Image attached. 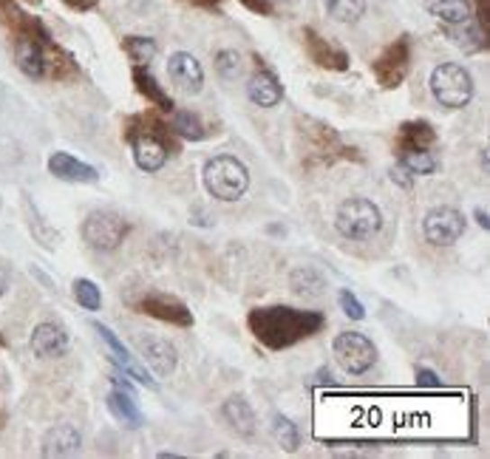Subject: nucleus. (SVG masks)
Masks as SVG:
<instances>
[{
	"mask_svg": "<svg viewBox=\"0 0 490 459\" xmlns=\"http://www.w3.org/2000/svg\"><path fill=\"white\" fill-rule=\"evenodd\" d=\"M247 327L264 349L284 352L298 343L323 332L326 318L315 310H295V306H256L247 315Z\"/></svg>",
	"mask_w": 490,
	"mask_h": 459,
	"instance_id": "nucleus-1",
	"label": "nucleus"
},
{
	"mask_svg": "<svg viewBox=\"0 0 490 459\" xmlns=\"http://www.w3.org/2000/svg\"><path fill=\"white\" fill-rule=\"evenodd\" d=\"M14 63L29 80H68L80 74L74 57L51 40L49 29L29 17L21 32H14Z\"/></svg>",
	"mask_w": 490,
	"mask_h": 459,
	"instance_id": "nucleus-2",
	"label": "nucleus"
},
{
	"mask_svg": "<svg viewBox=\"0 0 490 459\" xmlns=\"http://www.w3.org/2000/svg\"><path fill=\"white\" fill-rule=\"evenodd\" d=\"M204 187L213 199L219 202H239L247 187H250V170L239 157H230V153H219V157L207 159L204 165Z\"/></svg>",
	"mask_w": 490,
	"mask_h": 459,
	"instance_id": "nucleus-3",
	"label": "nucleus"
},
{
	"mask_svg": "<svg viewBox=\"0 0 490 459\" xmlns=\"http://www.w3.org/2000/svg\"><path fill=\"white\" fill-rule=\"evenodd\" d=\"M335 227L343 238H351V241H363V238H371L380 233L383 227V213L380 207L371 202V199H363V196H351L346 199L338 213H335Z\"/></svg>",
	"mask_w": 490,
	"mask_h": 459,
	"instance_id": "nucleus-4",
	"label": "nucleus"
},
{
	"mask_svg": "<svg viewBox=\"0 0 490 459\" xmlns=\"http://www.w3.org/2000/svg\"><path fill=\"white\" fill-rule=\"evenodd\" d=\"M431 94L445 108H465L474 100V76L459 63H442L431 74Z\"/></svg>",
	"mask_w": 490,
	"mask_h": 459,
	"instance_id": "nucleus-5",
	"label": "nucleus"
},
{
	"mask_svg": "<svg viewBox=\"0 0 490 459\" xmlns=\"http://www.w3.org/2000/svg\"><path fill=\"white\" fill-rule=\"evenodd\" d=\"M128 221L113 213V210H94V213L86 216L80 233H83V241L91 247L96 253H113L120 250V244L125 241L128 236Z\"/></svg>",
	"mask_w": 490,
	"mask_h": 459,
	"instance_id": "nucleus-6",
	"label": "nucleus"
},
{
	"mask_svg": "<svg viewBox=\"0 0 490 459\" xmlns=\"http://www.w3.org/2000/svg\"><path fill=\"white\" fill-rule=\"evenodd\" d=\"M312 128H306V137H309V159L306 165L309 167H318V165H335L340 159H355V162H363V157L358 153V148H349L340 133L326 125V122H315L309 120Z\"/></svg>",
	"mask_w": 490,
	"mask_h": 459,
	"instance_id": "nucleus-7",
	"label": "nucleus"
},
{
	"mask_svg": "<svg viewBox=\"0 0 490 459\" xmlns=\"http://www.w3.org/2000/svg\"><path fill=\"white\" fill-rule=\"evenodd\" d=\"M331 355L346 374H366L377 363V346L363 332H340L331 340Z\"/></svg>",
	"mask_w": 490,
	"mask_h": 459,
	"instance_id": "nucleus-8",
	"label": "nucleus"
},
{
	"mask_svg": "<svg viewBox=\"0 0 490 459\" xmlns=\"http://www.w3.org/2000/svg\"><path fill=\"white\" fill-rule=\"evenodd\" d=\"M408 68H411V37L408 34L397 37L395 43H388L377 54V60L371 63V74H375L380 88H400L408 76Z\"/></svg>",
	"mask_w": 490,
	"mask_h": 459,
	"instance_id": "nucleus-9",
	"label": "nucleus"
},
{
	"mask_svg": "<svg viewBox=\"0 0 490 459\" xmlns=\"http://www.w3.org/2000/svg\"><path fill=\"white\" fill-rule=\"evenodd\" d=\"M465 224H467V219L459 213L457 207L442 204V207H434L425 213L422 236L428 244H434V247H450L465 236Z\"/></svg>",
	"mask_w": 490,
	"mask_h": 459,
	"instance_id": "nucleus-10",
	"label": "nucleus"
},
{
	"mask_svg": "<svg viewBox=\"0 0 490 459\" xmlns=\"http://www.w3.org/2000/svg\"><path fill=\"white\" fill-rule=\"evenodd\" d=\"M133 306H136V312H142L148 318H156V320H162V323H170V327H182V329L193 327V312L187 310V303L182 298H176V295L145 292Z\"/></svg>",
	"mask_w": 490,
	"mask_h": 459,
	"instance_id": "nucleus-11",
	"label": "nucleus"
},
{
	"mask_svg": "<svg viewBox=\"0 0 490 459\" xmlns=\"http://www.w3.org/2000/svg\"><path fill=\"white\" fill-rule=\"evenodd\" d=\"M91 327L96 329V335H100V338L105 340V346L111 349V360H113L116 366H120L128 377H133L136 382H142V386H148V389H159V382H156V380L148 374V369L128 352L125 343H122L120 338H116L108 327H103V323H91Z\"/></svg>",
	"mask_w": 490,
	"mask_h": 459,
	"instance_id": "nucleus-12",
	"label": "nucleus"
},
{
	"mask_svg": "<svg viewBox=\"0 0 490 459\" xmlns=\"http://www.w3.org/2000/svg\"><path fill=\"white\" fill-rule=\"evenodd\" d=\"M168 74H170L173 86L179 88L182 94H187V97H193V94H199L204 88V68H202V63L195 60L190 51L170 54Z\"/></svg>",
	"mask_w": 490,
	"mask_h": 459,
	"instance_id": "nucleus-13",
	"label": "nucleus"
},
{
	"mask_svg": "<svg viewBox=\"0 0 490 459\" xmlns=\"http://www.w3.org/2000/svg\"><path fill=\"white\" fill-rule=\"evenodd\" d=\"M304 46H306L309 60L321 68H326V71H346L351 66L346 49L329 43L326 37H321L315 29H309V26L304 29Z\"/></svg>",
	"mask_w": 490,
	"mask_h": 459,
	"instance_id": "nucleus-14",
	"label": "nucleus"
},
{
	"mask_svg": "<svg viewBox=\"0 0 490 459\" xmlns=\"http://www.w3.org/2000/svg\"><path fill=\"white\" fill-rule=\"evenodd\" d=\"M49 174L60 182H71V184H96L100 182V170L94 165L71 157L66 150H54L49 157Z\"/></svg>",
	"mask_w": 490,
	"mask_h": 459,
	"instance_id": "nucleus-15",
	"label": "nucleus"
},
{
	"mask_svg": "<svg viewBox=\"0 0 490 459\" xmlns=\"http://www.w3.org/2000/svg\"><path fill=\"white\" fill-rule=\"evenodd\" d=\"M68 332L66 327H60V323H37L32 338H29V346L34 352V357L41 360H54V357H63L68 352Z\"/></svg>",
	"mask_w": 490,
	"mask_h": 459,
	"instance_id": "nucleus-16",
	"label": "nucleus"
},
{
	"mask_svg": "<svg viewBox=\"0 0 490 459\" xmlns=\"http://www.w3.org/2000/svg\"><path fill=\"white\" fill-rule=\"evenodd\" d=\"M83 451V434L74 423H57L43 434V443H41V454L46 459L54 456H77Z\"/></svg>",
	"mask_w": 490,
	"mask_h": 459,
	"instance_id": "nucleus-17",
	"label": "nucleus"
},
{
	"mask_svg": "<svg viewBox=\"0 0 490 459\" xmlns=\"http://www.w3.org/2000/svg\"><path fill=\"white\" fill-rule=\"evenodd\" d=\"M140 352L156 377H170L176 366H179V355L162 338H140Z\"/></svg>",
	"mask_w": 490,
	"mask_h": 459,
	"instance_id": "nucleus-18",
	"label": "nucleus"
},
{
	"mask_svg": "<svg viewBox=\"0 0 490 459\" xmlns=\"http://www.w3.org/2000/svg\"><path fill=\"white\" fill-rule=\"evenodd\" d=\"M247 97L259 108H276L284 100V86L276 76V71L259 66V71L252 74L250 83H247Z\"/></svg>",
	"mask_w": 490,
	"mask_h": 459,
	"instance_id": "nucleus-19",
	"label": "nucleus"
},
{
	"mask_svg": "<svg viewBox=\"0 0 490 459\" xmlns=\"http://www.w3.org/2000/svg\"><path fill=\"white\" fill-rule=\"evenodd\" d=\"M222 417H224V423L230 426V431L244 436V439L256 436V431H259V417H256V411H252V406L247 403L244 397H239V394L224 400Z\"/></svg>",
	"mask_w": 490,
	"mask_h": 459,
	"instance_id": "nucleus-20",
	"label": "nucleus"
},
{
	"mask_svg": "<svg viewBox=\"0 0 490 459\" xmlns=\"http://www.w3.org/2000/svg\"><path fill=\"white\" fill-rule=\"evenodd\" d=\"M131 76H133V86H136V91H140L142 97L148 100V105L159 108L162 113H170V111L176 108L173 97H170V94L162 88V83L156 80V76H153V74H150L145 66H133Z\"/></svg>",
	"mask_w": 490,
	"mask_h": 459,
	"instance_id": "nucleus-21",
	"label": "nucleus"
},
{
	"mask_svg": "<svg viewBox=\"0 0 490 459\" xmlns=\"http://www.w3.org/2000/svg\"><path fill=\"white\" fill-rule=\"evenodd\" d=\"M105 406H108L111 417H113L120 426H125V428H131V431L142 428L145 414L140 411V406H136V397H133V394L113 389V392H108V397H105Z\"/></svg>",
	"mask_w": 490,
	"mask_h": 459,
	"instance_id": "nucleus-22",
	"label": "nucleus"
},
{
	"mask_svg": "<svg viewBox=\"0 0 490 459\" xmlns=\"http://www.w3.org/2000/svg\"><path fill=\"white\" fill-rule=\"evenodd\" d=\"M437 142V130L428 120H411V122H403L400 130H397V145H395V153L400 150H417V148H431Z\"/></svg>",
	"mask_w": 490,
	"mask_h": 459,
	"instance_id": "nucleus-23",
	"label": "nucleus"
},
{
	"mask_svg": "<svg viewBox=\"0 0 490 459\" xmlns=\"http://www.w3.org/2000/svg\"><path fill=\"white\" fill-rule=\"evenodd\" d=\"M445 37L465 54H476V51L487 49V34L476 26L474 17L465 23H450V26L445 23Z\"/></svg>",
	"mask_w": 490,
	"mask_h": 459,
	"instance_id": "nucleus-24",
	"label": "nucleus"
},
{
	"mask_svg": "<svg viewBox=\"0 0 490 459\" xmlns=\"http://www.w3.org/2000/svg\"><path fill=\"white\" fill-rule=\"evenodd\" d=\"M428 14H434L442 23H465L474 17V4L470 0H425Z\"/></svg>",
	"mask_w": 490,
	"mask_h": 459,
	"instance_id": "nucleus-25",
	"label": "nucleus"
},
{
	"mask_svg": "<svg viewBox=\"0 0 490 459\" xmlns=\"http://www.w3.org/2000/svg\"><path fill=\"white\" fill-rule=\"evenodd\" d=\"M170 130L176 133L179 140H187V142H202L207 140V128L202 122L199 113H193V111H170Z\"/></svg>",
	"mask_w": 490,
	"mask_h": 459,
	"instance_id": "nucleus-26",
	"label": "nucleus"
},
{
	"mask_svg": "<svg viewBox=\"0 0 490 459\" xmlns=\"http://www.w3.org/2000/svg\"><path fill=\"white\" fill-rule=\"evenodd\" d=\"M289 286L295 295L318 298L326 292V278L315 270V266H298V270H292V275H289Z\"/></svg>",
	"mask_w": 490,
	"mask_h": 459,
	"instance_id": "nucleus-27",
	"label": "nucleus"
},
{
	"mask_svg": "<svg viewBox=\"0 0 490 459\" xmlns=\"http://www.w3.org/2000/svg\"><path fill=\"white\" fill-rule=\"evenodd\" d=\"M397 165L405 167L411 176H431L437 174V157L431 153V148H417V150H400L397 153Z\"/></svg>",
	"mask_w": 490,
	"mask_h": 459,
	"instance_id": "nucleus-28",
	"label": "nucleus"
},
{
	"mask_svg": "<svg viewBox=\"0 0 490 459\" xmlns=\"http://www.w3.org/2000/svg\"><path fill=\"white\" fill-rule=\"evenodd\" d=\"M323 9H326V14L331 17V21L351 26L363 17L366 0H323Z\"/></svg>",
	"mask_w": 490,
	"mask_h": 459,
	"instance_id": "nucleus-29",
	"label": "nucleus"
},
{
	"mask_svg": "<svg viewBox=\"0 0 490 459\" xmlns=\"http://www.w3.org/2000/svg\"><path fill=\"white\" fill-rule=\"evenodd\" d=\"M122 49H125V54L131 57V60H133V66H148L153 57H156V51H159V46H156L153 37H142V34L125 37Z\"/></svg>",
	"mask_w": 490,
	"mask_h": 459,
	"instance_id": "nucleus-30",
	"label": "nucleus"
},
{
	"mask_svg": "<svg viewBox=\"0 0 490 459\" xmlns=\"http://www.w3.org/2000/svg\"><path fill=\"white\" fill-rule=\"evenodd\" d=\"M272 436H276V443L281 446V448H286V451H298V446H301V431H298V426L292 423L289 417H284V414H276L272 417Z\"/></svg>",
	"mask_w": 490,
	"mask_h": 459,
	"instance_id": "nucleus-31",
	"label": "nucleus"
},
{
	"mask_svg": "<svg viewBox=\"0 0 490 459\" xmlns=\"http://www.w3.org/2000/svg\"><path fill=\"white\" fill-rule=\"evenodd\" d=\"M71 292H74V301L83 306V310L88 312H96L103 306V292H100V286H96L91 278H77L71 284Z\"/></svg>",
	"mask_w": 490,
	"mask_h": 459,
	"instance_id": "nucleus-32",
	"label": "nucleus"
},
{
	"mask_svg": "<svg viewBox=\"0 0 490 459\" xmlns=\"http://www.w3.org/2000/svg\"><path fill=\"white\" fill-rule=\"evenodd\" d=\"M215 74H219L224 83L239 80V74H241V54L232 51V49L215 51Z\"/></svg>",
	"mask_w": 490,
	"mask_h": 459,
	"instance_id": "nucleus-33",
	"label": "nucleus"
},
{
	"mask_svg": "<svg viewBox=\"0 0 490 459\" xmlns=\"http://www.w3.org/2000/svg\"><path fill=\"white\" fill-rule=\"evenodd\" d=\"M26 210H29V224H32V233L37 236V241H41L43 247H46V250H54V247L57 244H60V233H54V230L41 219V216H37V207H32V202L26 199Z\"/></svg>",
	"mask_w": 490,
	"mask_h": 459,
	"instance_id": "nucleus-34",
	"label": "nucleus"
},
{
	"mask_svg": "<svg viewBox=\"0 0 490 459\" xmlns=\"http://www.w3.org/2000/svg\"><path fill=\"white\" fill-rule=\"evenodd\" d=\"M29 17H32V14H26L21 6L14 4V0H0V26H6L12 34H14V32H21V29L26 26Z\"/></svg>",
	"mask_w": 490,
	"mask_h": 459,
	"instance_id": "nucleus-35",
	"label": "nucleus"
},
{
	"mask_svg": "<svg viewBox=\"0 0 490 459\" xmlns=\"http://www.w3.org/2000/svg\"><path fill=\"white\" fill-rule=\"evenodd\" d=\"M338 303H340V310H343L346 318H351V320H363L366 318V306L360 303V298L351 290H340L338 292Z\"/></svg>",
	"mask_w": 490,
	"mask_h": 459,
	"instance_id": "nucleus-36",
	"label": "nucleus"
},
{
	"mask_svg": "<svg viewBox=\"0 0 490 459\" xmlns=\"http://www.w3.org/2000/svg\"><path fill=\"white\" fill-rule=\"evenodd\" d=\"M241 4L250 9V12H256V14H276V6L281 4V0H241Z\"/></svg>",
	"mask_w": 490,
	"mask_h": 459,
	"instance_id": "nucleus-37",
	"label": "nucleus"
},
{
	"mask_svg": "<svg viewBox=\"0 0 490 459\" xmlns=\"http://www.w3.org/2000/svg\"><path fill=\"white\" fill-rule=\"evenodd\" d=\"M417 386H422V389H440L442 382H440V377L431 369H417Z\"/></svg>",
	"mask_w": 490,
	"mask_h": 459,
	"instance_id": "nucleus-38",
	"label": "nucleus"
},
{
	"mask_svg": "<svg viewBox=\"0 0 490 459\" xmlns=\"http://www.w3.org/2000/svg\"><path fill=\"white\" fill-rule=\"evenodd\" d=\"M111 382H113V389H120V392H128V394H133V397H136V389H133V382L122 377V369H113V372H111Z\"/></svg>",
	"mask_w": 490,
	"mask_h": 459,
	"instance_id": "nucleus-39",
	"label": "nucleus"
},
{
	"mask_svg": "<svg viewBox=\"0 0 490 459\" xmlns=\"http://www.w3.org/2000/svg\"><path fill=\"white\" fill-rule=\"evenodd\" d=\"M487 4L490 0H476V6H474V17H476V26L487 34Z\"/></svg>",
	"mask_w": 490,
	"mask_h": 459,
	"instance_id": "nucleus-40",
	"label": "nucleus"
},
{
	"mask_svg": "<svg viewBox=\"0 0 490 459\" xmlns=\"http://www.w3.org/2000/svg\"><path fill=\"white\" fill-rule=\"evenodd\" d=\"M391 182H395V184H400V187H411V174H408V170L405 167H395V170H391Z\"/></svg>",
	"mask_w": 490,
	"mask_h": 459,
	"instance_id": "nucleus-41",
	"label": "nucleus"
},
{
	"mask_svg": "<svg viewBox=\"0 0 490 459\" xmlns=\"http://www.w3.org/2000/svg\"><path fill=\"white\" fill-rule=\"evenodd\" d=\"M66 6H71V9H77V12H88V9H94L100 0H63Z\"/></svg>",
	"mask_w": 490,
	"mask_h": 459,
	"instance_id": "nucleus-42",
	"label": "nucleus"
},
{
	"mask_svg": "<svg viewBox=\"0 0 490 459\" xmlns=\"http://www.w3.org/2000/svg\"><path fill=\"white\" fill-rule=\"evenodd\" d=\"M9 266L6 264H0V298H4L6 295V290H9Z\"/></svg>",
	"mask_w": 490,
	"mask_h": 459,
	"instance_id": "nucleus-43",
	"label": "nucleus"
},
{
	"mask_svg": "<svg viewBox=\"0 0 490 459\" xmlns=\"http://www.w3.org/2000/svg\"><path fill=\"white\" fill-rule=\"evenodd\" d=\"M474 216H476V221H479V227H482V230H487V227H490V216L485 213L482 207H476V210H474Z\"/></svg>",
	"mask_w": 490,
	"mask_h": 459,
	"instance_id": "nucleus-44",
	"label": "nucleus"
},
{
	"mask_svg": "<svg viewBox=\"0 0 490 459\" xmlns=\"http://www.w3.org/2000/svg\"><path fill=\"white\" fill-rule=\"evenodd\" d=\"M159 459H179V454H173V451H162Z\"/></svg>",
	"mask_w": 490,
	"mask_h": 459,
	"instance_id": "nucleus-45",
	"label": "nucleus"
}]
</instances>
